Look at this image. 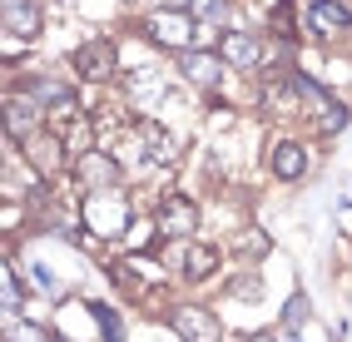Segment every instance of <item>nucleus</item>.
Returning a JSON list of instances; mask_svg holds the SVG:
<instances>
[{
	"label": "nucleus",
	"instance_id": "aec40b11",
	"mask_svg": "<svg viewBox=\"0 0 352 342\" xmlns=\"http://www.w3.org/2000/svg\"><path fill=\"white\" fill-rule=\"evenodd\" d=\"M302 312H308V303H302V293H298V298H288V308H283V323H288V328L302 323Z\"/></svg>",
	"mask_w": 352,
	"mask_h": 342
},
{
	"label": "nucleus",
	"instance_id": "4468645a",
	"mask_svg": "<svg viewBox=\"0 0 352 342\" xmlns=\"http://www.w3.org/2000/svg\"><path fill=\"white\" fill-rule=\"evenodd\" d=\"M228 248H233V253H243V258H263L273 243H268V233H258V228H243V233L228 238Z\"/></svg>",
	"mask_w": 352,
	"mask_h": 342
},
{
	"label": "nucleus",
	"instance_id": "ddd939ff",
	"mask_svg": "<svg viewBox=\"0 0 352 342\" xmlns=\"http://www.w3.org/2000/svg\"><path fill=\"white\" fill-rule=\"evenodd\" d=\"M219 55H223L228 65H239V70H253V65H258V55H263V45H258L253 35H228Z\"/></svg>",
	"mask_w": 352,
	"mask_h": 342
},
{
	"label": "nucleus",
	"instance_id": "6ab92c4d",
	"mask_svg": "<svg viewBox=\"0 0 352 342\" xmlns=\"http://www.w3.org/2000/svg\"><path fill=\"white\" fill-rule=\"evenodd\" d=\"M6 342H50V337H45V328H35V323H30V328H15V323H10Z\"/></svg>",
	"mask_w": 352,
	"mask_h": 342
},
{
	"label": "nucleus",
	"instance_id": "f3484780",
	"mask_svg": "<svg viewBox=\"0 0 352 342\" xmlns=\"http://www.w3.org/2000/svg\"><path fill=\"white\" fill-rule=\"evenodd\" d=\"M189 15L194 20H223L228 15V0H189Z\"/></svg>",
	"mask_w": 352,
	"mask_h": 342
},
{
	"label": "nucleus",
	"instance_id": "5701e85b",
	"mask_svg": "<svg viewBox=\"0 0 352 342\" xmlns=\"http://www.w3.org/2000/svg\"><path fill=\"white\" fill-rule=\"evenodd\" d=\"M243 342H273V337H268V332H248Z\"/></svg>",
	"mask_w": 352,
	"mask_h": 342
},
{
	"label": "nucleus",
	"instance_id": "a211bd4d",
	"mask_svg": "<svg viewBox=\"0 0 352 342\" xmlns=\"http://www.w3.org/2000/svg\"><path fill=\"white\" fill-rule=\"evenodd\" d=\"M20 298H25V293H20V278H15V268L6 263V312L15 317V308H20Z\"/></svg>",
	"mask_w": 352,
	"mask_h": 342
},
{
	"label": "nucleus",
	"instance_id": "0eeeda50",
	"mask_svg": "<svg viewBox=\"0 0 352 342\" xmlns=\"http://www.w3.org/2000/svg\"><path fill=\"white\" fill-rule=\"evenodd\" d=\"M352 25V15L342 0H308V30L313 35H342Z\"/></svg>",
	"mask_w": 352,
	"mask_h": 342
},
{
	"label": "nucleus",
	"instance_id": "4be33fe9",
	"mask_svg": "<svg viewBox=\"0 0 352 342\" xmlns=\"http://www.w3.org/2000/svg\"><path fill=\"white\" fill-rule=\"evenodd\" d=\"M179 5H189V0H159V10H179Z\"/></svg>",
	"mask_w": 352,
	"mask_h": 342
},
{
	"label": "nucleus",
	"instance_id": "20e7f679",
	"mask_svg": "<svg viewBox=\"0 0 352 342\" xmlns=\"http://www.w3.org/2000/svg\"><path fill=\"white\" fill-rule=\"evenodd\" d=\"M114 159L109 154H100V149H89V154H80L75 159V179L89 189V194H104V189H114Z\"/></svg>",
	"mask_w": 352,
	"mask_h": 342
},
{
	"label": "nucleus",
	"instance_id": "6e6552de",
	"mask_svg": "<svg viewBox=\"0 0 352 342\" xmlns=\"http://www.w3.org/2000/svg\"><path fill=\"white\" fill-rule=\"evenodd\" d=\"M179 70L189 75L194 84H219V70H223V55H214V50H179Z\"/></svg>",
	"mask_w": 352,
	"mask_h": 342
},
{
	"label": "nucleus",
	"instance_id": "412c9836",
	"mask_svg": "<svg viewBox=\"0 0 352 342\" xmlns=\"http://www.w3.org/2000/svg\"><path fill=\"white\" fill-rule=\"evenodd\" d=\"M30 278H35L40 288H60V283H55V273H50V268H30Z\"/></svg>",
	"mask_w": 352,
	"mask_h": 342
},
{
	"label": "nucleus",
	"instance_id": "423d86ee",
	"mask_svg": "<svg viewBox=\"0 0 352 342\" xmlns=\"http://www.w3.org/2000/svg\"><path fill=\"white\" fill-rule=\"evenodd\" d=\"M174 332L184 342H219V317L208 308H179L174 312Z\"/></svg>",
	"mask_w": 352,
	"mask_h": 342
},
{
	"label": "nucleus",
	"instance_id": "39448f33",
	"mask_svg": "<svg viewBox=\"0 0 352 342\" xmlns=\"http://www.w3.org/2000/svg\"><path fill=\"white\" fill-rule=\"evenodd\" d=\"M194 223H199V209H194L189 198H169V203L159 209V218H154L159 238H189Z\"/></svg>",
	"mask_w": 352,
	"mask_h": 342
},
{
	"label": "nucleus",
	"instance_id": "f257e3e1",
	"mask_svg": "<svg viewBox=\"0 0 352 342\" xmlns=\"http://www.w3.org/2000/svg\"><path fill=\"white\" fill-rule=\"evenodd\" d=\"M85 223H89V233H95V238H124V228H129L124 194H114V189L89 194L85 198Z\"/></svg>",
	"mask_w": 352,
	"mask_h": 342
},
{
	"label": "nucleus",
	"instance_id": "f03ea898",
	"mask_svg": "<svg viewBox=\"0 0 352 342\" xmlns=\"http://www.w3.org/2000/svg\"><path fill=\"white\" fill-rule=\"evenodd\" d=\"M298 95L308 100V109H313V129H318V134H338V129L347 124V104H338V100H327V89H322L318 80H308V75H298Z\"/></svg>",
	"mask_w": 352,
	"mask_h": 342
},
{
	"label": "nucleus",
	"instance_id": "1a4fd4ad",
	"mask_svg": "<svg viewBox=\"0 0 352 342\" xmlns=\"http://www.w3.org/2000/svg\"><path fill=\"white\" fill-rule=\"evenodd\" d=\"M75 70H80L85 80H109V75H114V45H104V40H89L85 50L75 55Z\"/></svg>",
	"mask_w": 352,
	"mask_h": 342
},
{
	"label": "nucleus",
	"instance_id": "9d476101",
	"mask_svg": "<svg viewBox=\"0 0 352 342\" xmlns=\"http://www.w3.org/2000/svg\"><path fill=\"white\" fill-rule=\"evenodd\" d=\"M179 273L189 283L208 278V273H219V248H204V243H184V253H179Z\"/></svg>",
	"mask_w": 352,
	"mask_h": 342
},
{
	"label": "nucleus",
	"instance_id": "2eb2a0df",
	"mask_svg": "<svg viewBox=\"0 0 352 342\" xmlns=\"http://www.w3.org/2000/svg\"><path fill=\"white\" fill-rule=\"evenodd\" d=\"M139 134H144V149H149V159H174V154H179V144L169 139V129H159V124H144Z\"/></svg>",
	"mask_w": 352,
	"mask_h": 342
},
{
	"label": "nucleus",
	"instance_id": "9b49d317",
	"mask_svg": "<svg viewBox=\"0 0 352 342\" xmlns=\"http://www.w3.org/2000/svg\"><path fill=\"white\" fill-rule=\"evenodd\" d=\"M6 30L20 40H35L40 35V10L35 0H6Z\"/></svg>",
	"mask_w": 352,
	"mask_h": 342
},
{
	"label": "nucleus",
	"instance_id": "f8f14e48",
	"mask_svg": "<svg viewBox=\"0 0 352 342\" xmlns=\"http://www.w3.org/2000/svg\"><path fill=\"white\" fill-rule=\"evenodd\" d=\"M302 169H308V154H302V144L278 139V144H273V174H278V179H298Z\"/></svg>",
	"mask_w": 352,
	"mask_h": 342
},
{
	"label": "nucleus",
	"instance_id": "dca6fc26",
	"mask_svg": "<svg viewBox=\"0 0 352 342\" xmlns=\"http://www.w3.org/2000/svg\"><path fill=\"white\" fill-rule=\"evenodd\" d=\"M89 312H95V323H100V337H104V342H124V332H120V312H109L104 303H89Z\"/></svg>",
	"mask_w": 352,
	"mask_h": 342
},
{
	"label": "nucleus",
	"instance_id": "7ed1b4c3",
	"mask_svg": "<svg viewBox=\"0 0 352 342\" xmlns=\"http://www.w3.org/2000/svg\"><path fill=\"white\" fill-rule=\"evenodd\" d=\"M149 40L164 45V50H189V40H194V15H184V10H154V15H149Z\"/></svg>",
	"mask_w": 352,
	"mask_h": 342
}]
</instances>
